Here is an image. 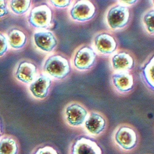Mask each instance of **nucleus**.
<instances>
[{"instance_id":"obj_1","label":"nucleus","mask_w":154,"mask_h":154,"mask_svg":"<svg viewBox=\"0 0 154 154\" xmlns=\"http://www.w3.org/2000/svg\"><path fill=\"white\" fill-rule=\"evenodd\" d=\"M117 2L108 9L104 17L106 25L113 31L125 28L129 23L131 18L129 7Z\"/></svg>"},{"instance_id":"obj_2","label":"nucleus","mask_w":154,"mask_h":154,"mask_svg":"<svg viewBox=\"0 0 154 154\" xmlns=\"http://www.w3.org/2000/svg\"><path fill=\"white\" fill-rule=\"evenodd\" d=\"M97 54L91 46L83 45L78 47L71 58V66L79 72H85L92 68L97 59Z\"/></svg>"},{"instance_id":"obj_3","label":"nucleus","mask_w":154,"mask_h":154,"mask_svg":"<svg viewBox=\"0 0 154 154\" xmlns=\"http://www.w3.org/2000/svg\"><path fill=\"white\" fill-rule=\"evenodd\" d=\"M71 62L63 56L54 54L49 57L45 62L44 70L48 74L57 80H62L71 72Z\"/></svg>"},{"instance_id":"obj_4","label":"nucleus","mask_w":154,"mask_h":154,"mask_svg":"<svg viewBox=\"0 0 154 154\" xmlns=\"http://www.w3.org/2000/svg\"><path fill=\"white\" fill-rule=\"evenodd\" d=\"M118 46L115 36L110 32L103 31L94 35L91 46L97 55L109 56L116 52Z\"/></svg>"},{"instance_id":"obj_5","label":"nucleus","mask_w":154,"mask_h":154,"mask_svg":"<svg viewBox=\"0 0 154 154\" xmlns=\"http://www.w3.org/2000/svg\"><path fill=\"white\" fill-rule=\"evenodd\" d=\"M69 15L75 22L84 23L92 19L96 13L95 5L89 0L74 2L70 6Z\"/></svg>"},{"instance_id":"obj_6","label":"nucleus","mask_w":154,"mask_h":154,"mask_svg":"<svg viewBox=\"0 0 154 154\" xmlns=\"http://www.w3.org/2000/svg\"><path fill=\"white\" fill-rule=\"evenodd\" d=\"M53 17L51 9L46 4H43L35 7L31 11L29 22L36 28H46L51 26Z\"/></svg>"},{"instance_id":"obj_7","label":"nucleus","mask_w":154,"mask_h":154,"mask_svg":"<svg viewBox=\"0 0 154 154\" xmlns=\"http://www.w3.org/2000/svg\"><path fill=\"white\" fill-rule=\"evenodd\" d=\"M66 122L72 127H78L84 124L88 116L85 108L79 103H74L67 105L64 112Z\"/></svg>"},{"instance_id":"obj_8","label":"nucleus","mask_w":154,"mask_h":154,"mask_svg":"<svg viewBox=\"0 0 154 154\" xmlns=\"http://www.w3.org/2000/svg\"><path fill=\"white\" fill-rule=\"evenodd\" d=\"M114 138L118 146L126 150L134 148L137 141L136 131L132 128L128 126L120 127L116 131Z\"/></svg>"},{"instance_id":"obj_9","label":"nucleus","mask_w":154,"mask_h":154,"mask_svg":"<svg viewBox=\"0 0 154 154\" xmlns=\"http://www.w3.org/2000/svg\"><path fill=\"white\" fill-rule=\"evenodd\" d=\"M110 62L114 72H130L135 65L132 55L126 51L115 52L111 56Z\"/></svg>"},{"instance_id":"obj_10","label":"nucleus","mask_w":154,"mask_h":154,"mask_svg":"<svg viewBox=\"0 0 154 154\" xmlns=\"http://www.w3.org/2000/svg\"><path fill=\"white\" fill-rule=\"evenodd\" d=\"M111 82L117 91L127 93L133 89L134 78L130 72H114L111 75Z\"/></svg>"},{"instance_id":"obj_11","label":"nucleus","mask_w":154,"mask_h":154,"mask_svg":"<svg viewBox=\"0 0 154 154\" xmlns=\"http://www.w3.org/2000/svg\"><path fill=\"white\" fill-rule=\"evenodd\" d=\"M52 84L50 77L45 75H40L31 84L29 91L33 97L37 100H45L49 92Z\"/></svg>"},{"instance_id":"obj_12","label":"nucleus","mask_w":154,"mask_h":154,"mask_svg":"<svg viewBox=\"0 0 154 154\" xmlns=\"http://www.w3.org/2000/svg\"><path fill=\"white\" fill-rule=\"evenodd\" d=\"M71 154H102V151L100 147L95 141L82 137L73 143Z\"/></svg>"},{"instance_id":"obj_13","label":"nucleus","mask_w":154,"mask_h":154,"mask_svg":"<svg viewBox=\"0 0 154 154\" xmlns=\"http://www.w3.org/2000/svg\"><path fill=\"white\" fill-rule=\"evenodd\" d=\"M34 38L36 45L45 52H52L57 45L56 38L50 31L37 32L34 35Z\"/></svg>"},{"instance_id":"obj_14","label":"nucleus","mask_w":154,"mask_h":154,"mask_svg":"<svg viewBox=\"0 0 154 154\" xmlns=\"http://www.w3.org/2000/svg\"><path fill=\"white\" fill-rule=\"evenodd\" d=\"M84 124L87 132L91 135L96 136L104 130L106 126V121L99 113L92 112L88 115Z\"/></svg>"},{"instance_id":"obj_15","label":"nucleus","mask_w":154,"mask_h":154,"mask_svg":"<svg viewBox=\"0 0 154 154\" xmlns=\"http://www.w3.org/2000/svg\"><path fill=\"white\" fill-rule=\"evenodd\" d=\"M20 145L18 139L11 134L0 136V154H20Z\"/></svg>"},{"instance_id":"obj_16","label":"nucleus","mask_w":154,"mask_h":154,"mask_svg":"<svg viewBox=\"0 0 154 154\" xmlns=\"http://www.w3.org/2000/svg\"><path fill=\"white\" fill-rule=\"evenodd\" d=\"M37 74V67L34 64L28 62L20 63L16 72L18 80L25 83L31 82L35 79Z\"/></svg>"},{"instance_id":"obj_17","label":"nucleus","mask_w":154,"mask_h":154,"mask_svg":"<svg viewBox=\"0 0 154 154\" xmlns=\"http://www.w3.org/2000/svg\"><path fill=\"white\" fill-rule=\"evenodd\" d=\"M154 58L152 56L141 68L140 75L143 82L151 91L154 89Z\"/></svg>"},{"instance_id":"obj_18","label":"nucleus","mask_w":154,"mask_h":154,"mask_svg":"<svg viewBox=\"0 0 154 154\" xmlns=\"http://www.w3.org/2000/svg\"><path fill=\"white\" fill-rule=\"evenodd\" d=\"M8 42L11 47L19 49L25 45L26 42V37L21 30L13 29L9 33Z\"/></svg>"},{"instance_id":"obj_19","label":"nucleus","mask_w":154,"mask_h":154,"mask_svg":"<svg viewBox=\"0 0 154 154\" xmlns=\"http://www.w3.org/2000/svg\"><path fill=\"white\" fill-rule=\"evenodd\" d=\"M141 24L145 32L150 36L154 35V9L150 8L145 12L141 19Z\"/></svg>"},{"instance_id":"obj_20","label":"nucleus","mask_w":154,"mask_h":154,"mask_svg":"<svg viewBox=\"0 0 154 154\" xmlns=\"http://www.w3.org/2000/svg\"><path fill=\"white\" fill-rule=\"evenodd\" d=\"M31 1L12 0L10 2V6L13 12L17 15H22L28 11L31 5Z\"/></svg>"},{"instance_id":"obj_21","label":"nucleus","mask_w":154,"mask_h":154,"mask_svg":"<svg viewBox=\"0 0 154 154\" xmlns=\"http://www.w3.org/2000/svg\"><path fill=\"white\" fill-rule=\"evenodd\" d=\"M30 154H59V153L54 147L42 144L35 147Z\"/></svg>"},{"instance_id":"obj_22","label":"nucleus","mask_w":154,"mask_h":154,"mask_svg":"<svg viewBox=\"0 0 154 154\" xmlns=\"http://www.w3.org/2000/svg\"><path fill=\"white\" fill-rule=\"evenodd\" d=\"M50 2L52 5L57 8L64 9L70 7L72 4L71 0L65 1H50Z\"/></svg>"},{"instance_id":"obj_23","label":"nucleus","mask_w":154,"mask_h":154,"mask_svg":"<svg viewBox=\"0 0 154 154\" xmlns=\"http://www.w3.org/2000/svg\"><path fill=\"white\" fill-rule=\"evenodd\" d=\"M8 49V41L6 37L0 33V57L4 55Z\"/></svg>"},{"instance_id":"obj_24","label":"nucleus","mask_w":154,"mask_h":154,"mask_svg":"<svg viewBox=\"0 0 154 154\" xmlns=\"http://www.w3.org/2000/svg\"><path fill=\"white\" fill-rule=\"evenodd\" d=\"M8 13L7 2L3 0L0 1V18L6 16Z\"/></svg>"},{"instance_id":"obj_25","label":"nucleus","mask_w":154,"mask_h":154,"mask_svg":"<svg viewBox=\"0 0 154 154\" xmlns=\"http://www.w3.org/2000/svg\"><path fill=\"white\" fill-rule=\"evenodd\" d=\"M121 4L126 6V7H130L134 4H136L137 2L138 1L137 0H133V1H118Z\"/></svg>"},{"instance_id":"obj_26","label":"nucleus","mask_w":154,"mask_h":154,"mask_svg":"<svg viewBox=\"0 0 154 154\" xmlns=\"http://www.w3.org/2000/svg\"><path fill=\"white\" fill-rule=\"evenodd\" d=\"M2 135V127H1V121H0V136Z\"/></svg>"}]
</instances>
